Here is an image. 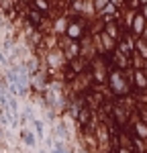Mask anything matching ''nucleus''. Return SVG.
Returning a JSON list of instances; mask_svg holds the SVG:
<instances>
[{
    "label": "nucleus",
    "mask_w": 147,
    "mask_h": 153,
    "mask_svg": "<svg viewBox=\"0 0 147 153\" xmlns=\"http://www.w3.org/2000/svg\"><path fill=\"white\" fill-rule=\"evenodd\" d=\"M108 88H110V92L114 94V98H129V96L135 94L133 84L129 82L127 74H125L122 70H117V68H110Z\"/></svg>",
    "instance_id": "1"
},
{
    "label": "nucleus",
    "mask_w": 147,
    "mask_h": 153,
    "mask_svg": "<svg viewBox=\"0 0 147 153\" xmlns=\"http://www.w3.org/2000/svg\"><path fill=\"white\" fill-rule=\"evenodd\" d=\"M94 117H96V110H92L90 106H82V108H80V112L76 114L74 120H76V125L80 127V131H84L86 127L94 120Z\"/></svg>",
    "instance_id": "2"
},
{
    "label": "nucleus",
    "mask_w": 147,
    "mask_h": 153,
    "mask_svg": "<svg viewBox=\"0 0 147 153\" xmlns=\"http://www.w3.org/2000/svg\"><path fill=\"white\" fill-rule=\"evenodd\" d=\"M27 23L31 25L33 29L41 31V29H43V23H45V14H41V12L35 10L33 6H29V8H27Z\"/></svg>",
    "instance_id": "3"
},
{
    "label": "nucleus",
    "mask_w": 147,
    "mask_h": 153,
    "mask_svg": "<svg viewBox=\"0 0 147 153\" xmlns=\"http://www.w3.org/2000/svg\"><path fill=\"white\" fill-rule=\"evenodd\" d=\"M68 25H70V16L65 14H59V16H55L53 19V23H51V31H53V35L55 37H63L65 35V31H68Z\"/></svg>",
    "instance_id": "4"
},
{
    "label": "nucleus",
    "mask_w": 147,
    "mask_h": 153,
    "mask_svg": "<svg viewBox=\"0 0 147 153\" xmlns=\"http://www.w3.org/2000/svg\"><path fill=\"white\" fill-rule=\"evenodd\" d=\"M145 29H147V16L139 10L137 14H135V21H133V27H131V33H133L137 39H141V37H143V33H145Z\"/></svg>",
    "instance_id": "5"
},
{
    "label": "nucleus",
    "mask_w": 147,
    "mask_h": 153,
    "mask_svg": "<svg viewBox=\"0 0 147 153\" xmlns=\"http://www.w3.org/2000/svg\"><path fill=\"white\" fill-rule=\"evenodd\" d=\"M31 6L35 8V10H39L41 14H45V16H51L53 14V2L51 0H31Z\"/></svg>",
    "instance_id": "6"
},
{
    "label": "nucleus",
    "mask_w": 147,
    "mask_h": 153,
    "mask_svg": "<svg viewBox=\"0 0 147 153\" xmlns=\"http://www.w3.org/2000/svg\"><path fill=\"white\" fill-rule=\"evenodd\" d=\"M104 33H108L112 39H117V41H121L122 37V27L119 21H108V23L104 25Z\"/></svg>",
    "instance_id": "7"
},
{
    "label": "nucleus",
    "mask_w": 147,
    "mask_h": 153,
    "mask_svg": "<svg viewBox=\"0 0 147 153\" xmlns=\"http://www.w3.org/2000/svg\"><path fill=\"white\" fill-rule=\"evenodd\" d=\"M131 133H133L135 137H139L141 141L147 143V123L145 120H137V123H133V125H131Z\"/></svg>",
    "instance_id": "8"
},
{
    "label": "nucleus",
    "mask_w": 147,
    "mask_h": 153,
    "mask_svg": "<svg viewBox=\"0 0 147 153\" xmlns=\"http://www.w3.org/2000/svg\"><path fill=\"white\" fill-rule=\"evenodd\" d=\"M100 39H102V45H104V49H106V53H114L117 51V45H119V41L117 39H112V37L108 35V33H100Z\"/></svg>",
    "instance_id": "9"
},
{
    "label": "nucleus",
    "mask_w": 147,
    "mask_h": 153,
    "mask_svg": "<svg viewBox=\"0 0 147 153\" xmlns=\"http://www.w3.org/2000/svg\"><path fill=\"white\" fill-rule=\"evenodd\" d=\"M131 65H133V70H147V61L139 53H133L131 55Z\"/></svg>",
    "instance_id": "10"
},
{
    "label": "nucleus",
    "mask_w": 147,
    "mask_h": 153,
    "mask_svg": "<svg viewBox=\"0 0 147 153\" xmlns=\"http://www.w3.org/2000/svg\"><path fill=\"white\" fill-rule=\"evenodd\" d=\"M135 53H139V55L147 61V41L145 39H137V41H135Z\"/></svg>",
    "instance_id": "11"
},
{
    "label": "nucleus",
    "mask_w": 147,
    "mask_h": 153,
    "mask_svg": "<svg viewBox=\"0 0 147 153\" xmlns=\"http://www.w3.org/2000/svg\"><path fill=\"white\" fill-rule=\"evenodd\" d=\"M110 4V0H92V6H94V12H100V10H104L106 6Z\"/></svg>",
    "instance_id": "12"
},
{
    "label": "nucleus",
    "mask_w": 147,
    "mask_h": 153,
    "mask_svg": "<svg viewBox=\"0 0 147 153\" xmlns=\"http://www.w3.org/2000/svg\"><path fill=\"white\" fill-rule=\"evenodd\" d=\"M127 8H131V10H141L143 8V4H141V0H127Z\"/></svg>",
    "instance_id": "13"
},
{
    "label": "nucleus",
    "mask_w": 147,
    "mask_h": 153,
    "mask_svg": "<svg viewBox=\"0 0 147 153\" xmlns=\"http://www.w3.org/2000/svg\"><path fill=\"white\" fill-rule=\"evenodd\" d=\"M24 143L35 145V135H33V133H24Z\"/></svg>",
    "instance_id": "14"
},
{
    "label": "nucleus",
    "mask_w": 147,
    "mask_h": 153,
    "mask_svg": "<svg viewBox=\"0 0 147 153\" xmlns=\"http://www.w3.org/2000/svg\"><path fill=\"white\" fill-rule=\"evenodd\" d=\"M53 153H70V151H68V149H65L61 143H57V147H55V151H53Z\"/></svg>",
    "instance_id": "15"
},
{
    "label": "nucleus",
    "mask_w": 147,
    "mask_h": 153,
    "mask_svg": "<svg viewBox=\"0 0 147 153\" xmlns=\"http://www.w3.org/2000/svg\"><path fill=\"white\" fill-rule=\"evenodd\" d=\"M119 153H135V151H133V147H121Z\"/></svg>",
    "instance_id": "16"
},
{
    "label": "nucleus",
    "mask_w": 147,
    "mask_h": 153,
    "mask_svg": "<svg viewBox=\"0 0 147 153\" xmlns=\"http://www.w3.org/2000/svg\"><path fill=\"white\" fill-rule=\"evenodd\" d=\"M74 153H90V151H88V149H84V147H80V149H76Z\"/></svg>",
    "instance_id": "17"
},
{
    "label": "nucleus",
    "mask_w": 147,
    "mask_h": 153,
    "mask_svg": "<svg viewBox=\"0 0 147 153\" xmlns=\"http://www.w3.org/2000/svg\"><path fill=\"white\" fill-rule=\"evenodd\" d=\"M65 2H68V4L72 6V4H76V2H80V0H65Z\"/></svg>",
    "instance_id": "18"
},
{
    "label": "nucleus",
    "mask_w": 147,
    "mask_h": 153,
    "mask_svg": "<svg viewBox=\"0 0 147 153\" xmlns=\"http://www.w3.org/2000/svg\"><path fill=\"white\" fill-rule=\"evenodd\" d=\"M141 12H143V14H145V16H147V4H145V6H143V8H141Z\"/></svg>",
    "instance_id": "19"
},
{
    "label": "nucleus",
    "mask_w": 147,
    "mask_h": 153,
    "mask_svg": "<svg viewBox=\"0 0 147 153\" xmlns=\"http://www.w3.org/2000/svg\"><path fill=\"white\" fill-rule=\"evenodd\" d=\"M104 153H119V149H108V151H104Z\"/></svg>",
    "instance_id": "20"
},
{
    "label": "nucleus",
    "mask_w": 147,
    "mask_h": 153,
    "mask_svg": "<svg viewBox=\"0 0 147 153\" xmlns=\"http://www.w3.org/2000/svg\"><path fill=\"white\" fill-rule=\"evenodd\" d=\"M141 39H145V41H147V29H145V33H143V37H141Z\"/></svg>",
    "instance_id": "21"
},
{
    "label": "nucleus",
    "mask_w": 147,
    "mask_h": 153,
    "mask_svg": "<svg viewBox=\"0 0 147 153\" xmlns=\"http://www.w3.org/2000/svg\"><path fill=\"white\" fill-rule=\"evenodd\" d=\"M141 4H143V6H145V4H147V0H141Z\"/></svg>",
    "instance_id": "22"
},
{
    "label": "nucleus",
    "mask_w": 147,
    "mask_h": 153,
    "mask_svg": "<svg viewBox=\"0 0 147 153\" xmlns=\"http://www.w3.org/2000/svg\"><path fill=\"white\" fill-rule=\"evenodd\" d=\"M24 2H31V0H24Z\"/></svg>",
    "instance_id": "23"
}]
</instances>
